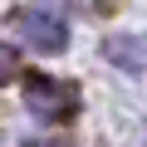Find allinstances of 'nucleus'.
Listing matches in <instances>:
<instances>
[{"instance_id": "f257e3e1", "label": "nucleus", "mask_w": 147, "mask_h": 147, "mask_svg": "<svg viewBox=\"0 0 147 147\" xmlns=\"http://www.w3.org/2000/svg\"><path fill=\"white\" fill-rule=\"evenodd\" d=\"M25 103H30V113H34V118L59 123V118H69V113H74V103H79V98H74L64 84L39 79V74H34V79H25Z\"/></svg>"}, {"instance_id": "f03ea898", "label": "nucleus", "mask_w": 147, "mask_h": 147, "mask_svg": "<svg viewBox=\"0 0 147 147\" xmlns=\"http://www.w3.org/2000/svg\"><path fill=\"white\" fill-rule=\"evenodd\" d=\"M20 34H25V44L39 49V54H59V49L69 44V25H64L54 10H25V15H20Z\"/></svg>"}, {"instance_id": "7ed1b4c3", "label": "nucleus", "mask_w": 147, "mask_h": 147, "mask_svg": "<svg viewBox=\"0 0 147 147\" xmlns=\"http://www.w3.org/2000/svg\"><path fill=\"white\" fill-rule=\"evenodd\" d=\"M103 54H108L118 69H127V74H142V69H147V39H137V34H113V39L103 44Z\"/></svg>"}, {"instance_id": "20e7f679", "label": "nucleus", "mask_w": 147, "mask_h": 147, "mask_svg": "<svg viewBox=\"0 0 147 147\" xmlns=\"http://www.w3.org/2000/svg\"><path fill=\"white\" fill-rule=\"evenodd\" d=\"M10 74H15V54H10L5 44H0V84H5V79H10Z\"/></svg>"}, {"instance_id": "39448f33", "label": "nucleus", "mask_w": 147, "mask_h": 147, "mask_svg": "<svg viewBox=\"0 0 147 147\" xmlns=\"http://www.w3.org/2000/svg\"><path fill=\"white\" fill-rule=\"evenodd\" d=\"M30 147H54V142H30Z\"/></svg>"}]
</instances>
